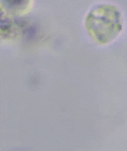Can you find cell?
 <instances>
[{
	"label": "cell",
	"mask_w": 127,
	"mask_h": 151,
	"mask_svg": "<svg viewBox=\"0 0 127 151\" xmlns=\"http://www.w3.org/2000/svg\"><path fill=\"white\" fill-rule=\"evenodd\" d=\"M12 23L11 20L7 17H3L1 18V34L4 36H10L12 32Z\"/></svg>",
	"instance_id": "7a4b0ae2"
},
{
	"label": "cell",
	"mask_w": 127,
	"mask_h": 151,
	"mask_svg": "<svg viewBox=\"0 0 127 151\" xmlns=\"http://www.w3.org/2000/svg\"><path fill=\"white\" fill-rule=\"evenodd\" d=\"M88 30L99 42L105 43L118 34L121 27V15L111 6H102L92 10L87 18Z\"/></svg>",
	"instance_id": "6da1fadb"
}]
</instances>
